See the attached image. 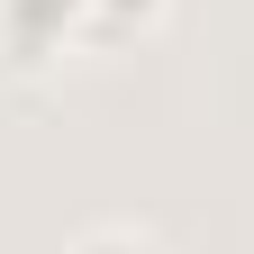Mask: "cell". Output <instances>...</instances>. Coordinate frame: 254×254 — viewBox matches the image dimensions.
<instances>
[{
    "label": "cell",
    "instance_id": "6da1fadb",
    "mask_svg": "<svg viewBox=\"0 0 254 254\" xmlns=\"http://www.w3.org/2000/svg\"><path fill=\"white\" fill-rule=\"evenodd\" d=\"M82 9H91V0H0V37H9L18 55H46Z\"/></svg>",
    "mask_w": 254,
    "mask_h": 254
},
{
    "label": "cell",
    "instance_id": "7a4b0ae2",
    "mask_svg": "<svg viewBox=\"0 0 254 254\" xmlns=\"http://www.w3.org/2000/svg\"><path fill=\"white\" fill-rule=\"evenodd\" d=\"M73 254H154V245H145V236H127V227H100V236H82Z\"/></svg>",
    "mask_w": 254,
    "mask_h": 254
},
{
    "label": "cell",
    "instance_id": "3957f363",
    "mask_svg": "<svg viewBox=\"0 0 254 254\" xmlns=\"http://www.w3.org/2000/svg\"><path fill=\"white\" fill-rule=\"evenodd\" d=\"M100 9H154V0H100Z\"/></svg>",
    "mask_w": 254,
    "mask_h": 254
}]
</instances>
